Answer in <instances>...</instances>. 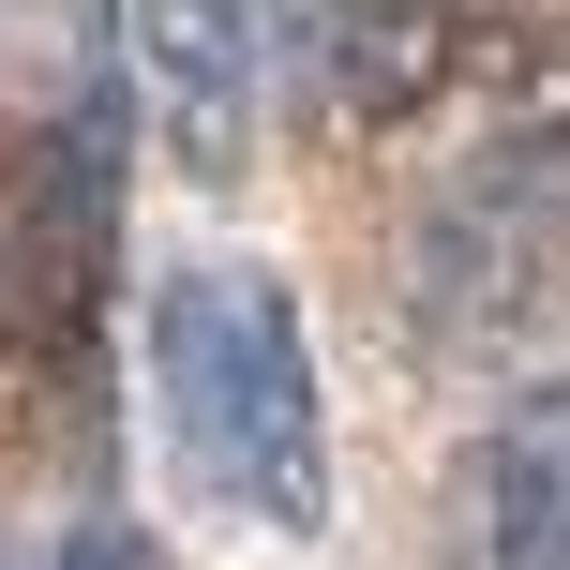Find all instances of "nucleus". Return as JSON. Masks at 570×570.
<instances>
[{"label":"nucleus","mask_w":570,"mask_h":570,"mask_svg":"<svg viewBox=\"0 0 570 570\" xmlns=\"http://www.w3.org/2000/svg\"><path fill=\"white\" fill-rule=\"evenodd\" d=\"M285 30H301L315 60V106L361 120V136H391V120H421L435 90L465 76V0H285Z\"/></svg>","instance_id":"20e7f679"},{"label":"nucleus","mask_w":570,"mask_h":570,"mask_svg":"<svg viewBox=\"0 0 570 570\" xmlns=\"http://www.w3.org/2000/svg\"><path fill=\"white\" fill-rule=\"evenodd\" d=\"M136 46H150V106L180 136V180H240L256 90H271V0H136Z\"/></svg>","instance_id":"7ed1b4c3"},{"label":"nucleus","mask_w":570,"mask_h":570,"mask_svg":"<svg viewBox=\"0 0 570 570\" xmlns=\"http://www.w3.org/2000/svg\"><path fill=\"white\" fill-rule=\"evenodd\" d=\"M570 301V120H511L405 210V331L435 361H495Z\"/></svg>","instance_id":"f03ea898"},{"label":"nucleus","mask_w":570,"mask_h":570,"mask_svg":"<svg viewBox=\"0 0 570 570\" xmlns=\"http://www.w3.org/2000/svg\"><path fill=\"white\" fill-rule=\"evenodd\" d=\"M465 541L481 570H570V375H525L465 451Z\"/></svg>","instance_id":"39448f33"},{"label":"nucleus","mask_w":570,"mask_h":570,"mask_svg":"<svg viewBox=\"0 0 570 570\" xmlns=\"http://www.w3.org/2000/svg\"><path fill=\"white\" fill-rule=\"evenodd\" d=\"M60 570H150V541H136V525H120V511H90L76 541H60Z\"/></svg>","instance_id":"423d86ee"},{"label":"nucleus","mask_w":570,"mask_h":570,"mask_svg":"<svg viewBox=\"0 0 570 570\" xmlns=\"http://www.w3.org/2000/svg\"><path fill=\"white\" fill-rule=\"evenodd\" d=\"M150 405H166L180 481L226 525L315 541L331 525V405H315L301 301L256 256H180L150 285Z\"/></svg>","instance_id":"f257e3e1"}]
</instances>
